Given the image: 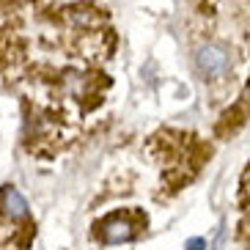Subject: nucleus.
Instances as JSON below:
<instances>
[{"instance_id": "nucleus-4", "label": "nucleus", "mask_w": 250, "mask_h": 250, "mask_svg": "<svg viewBox=\"0 0 250 250\" xmlns=\"http://www.w3.org/2000/svg\"><path fill=\"white\" fill-rule=\"evenodd\" d=\"M204 248H206V242L198 239V236H195V239H187V250H204Z\"/></svg>"}, {"instance_id": "nucleus-2", "label": "nucleus", "mask_w": 250, "mask_h": 250, "mask_svg": "<svg viewBox=\"0 0 250 250\" xmlns=\"http://www.w3.org/2000/svg\"><path fill=\"white\" fill-rule=\"evenodd\" d=\"M135 236V226L129 220L121 217H110L107 223H102V239L107 245H118V242H129Z\"/></svg>"}, {"instance_id": "nucleus-1", "label": "nucleus", "mask_w": 250, "mask_h": 250, "mask_svg": "<svg viewBox=\"0 0 250 250\" xmlns=\"http://www.w3.org/2000/svg\"><path fill=\"white\" fill-rule=\"evenodd\" d=\"M195 66H198V72L204 74V77L217 80V77H223V74L231 69V55H228V50L220 44H204L195 52Z\"/></svg>"}, {"instance_id": "nucleus-3", "label": "nucleus", "mask_w": 250, "mask_h": 250, "mask_svg": "<svg viewBox=\"0 0 250 250\" xmlns=\"http://www.w3.org/2000/svg\"><path fill=\"white\" fill-rule=\"evenodd\" d=\"M0 204H3V212H6L11 220H22L25 214H28V201H25L14 187H6V190H3Z\"/></svg>"}]
</instances>
